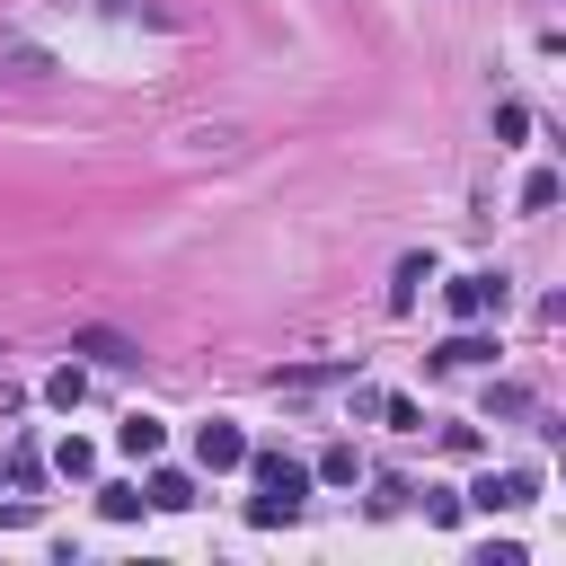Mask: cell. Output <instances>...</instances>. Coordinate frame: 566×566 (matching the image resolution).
<instances>
[{
    "instance_id": "1",
    "label": "cell",
    "mask_w": 566,
    "mask_h": 566,
    "mask_svg": "<svg viewBox=\"0 0 566 566\" xmlns=\"http://www.w3.org/2000/svg\"><path fill=\"white\" fill-rule=\"evenodd\" d=\"M504 301H513V274H504V265H478V274H451V283H442V310H451L460 327H486Z\"/></svg>"
},
{
    "instance_id": "17",
    "label": "cell",
    "mask_w": 566,
    "mask_h": 566,
    "mask_svg": "<svg viewBox=\"0 0 566 566\" xmlns=\"http://www.w3.org/2000/svg\"><path fill=\"white\" fill-rule=\"evenodd\" d=\"M380 424H398V433H424V407L416 398H398V389H380V407H371Z\"/></svg>"
},
{
    "instance_id": "9",
    "label": "cell",
    "mask_w": 566,
    "mask_h": 566,
    "mask_svg": "<svg viewBox=\"0 0 566 566\" xmlns=\"http://www.w3.org/2000/svg\"><path fill=\"white\" fill-rule=\"evenodd\" d=\"M142 495H150V513H186V504H195V478H186V469H150Z\"/></svg>"
},
{
    "instance_id": "15",
    "label": "cell",
    "mask_w": 566,
    "mask_h": 566,
    "mask_svg": "<svg viewBox=\"0 0 566 566\" xmlns=\"http://www.w3.org/2000/svg\"><path fill=\"white\" fill-rule=\"evenodd\" d=\"M283 522H301V504H283V495H248V531H283Z\"/></svg>"
},
{
    "instance_id": "14",
    "label": "cell",
    "mask_w": 566,
    "mask_h": 566,
    "mask_svg": "<svg viewBox=\"0 0 566 566\" xmlns=\"http://www.w3.org/2000/svg\"><path fill=\"white\" fill-rule=\"evenodd\" d=\"M97 513H106V522H142L150 495H142V486H97Z\"/></svg>"
},
{
    "instance_id": "19",
    "label": "cell",
    "mask_w": 566,
    "mask_h": 566,
    "mask_svg": "<svg viewBox=\"0 0 566 566\" xmlns=\"http://www.w3.org/2000/svg\"><path fill=\"white\" fill-rule=\"evenodd\" d=\"M486 416H531V389H513V380H495V389H486Z\"/></svg>"
},
{
    "instance_id": "22",
    "label": "cell",
    "mask_w": 566,
    "mask_h": 566,
    "mask_svg": "<svg viewBox=\"0 0 566 566\" xmlns=\"http://www.w3.org/2000/svg\"><path fill=\"white\" fill-rule=\"evenodd\" d=\"M442 451L451 460H478V424H442Z\"/></svg>"
},
{
    "instance_id": "4",
    "label": "cell",
    "mask_w": 566,
    "mask_h": 566,
    "mask_svg": "<svg viewBox=\"0 0 566 566\" xmlns=\"http://www.w3.org/2000/svg\"><path fill=\"white\" fill-rule=\"evenodd\" d=\"M239 460H248V433L230 416H203L195 424V469H239Z\"/></svg>"
},
{
    "instance_id": "13",
    "label": "cell",
    "mask_w": 566,
    "mask_h": 566,
    "mask_svg": "<svg viewBox=\"0 0 566 566\" xmlns=\"http://www.w3.org/2000/svg\"><path fill=\"white\" fill-rule=\"evenodd\" d=\"M53 469H62V478H97V442L62 433V442H53Z\"/></svg>"
},
{
    "instance_id": "2",
    "label": "cell",
    "mask_w": 566,
    "mask_h": 566,
    "mask_svg": "<svg viewBox=\"0 0 566 566\" xmlns=\"http://www.w3.org/2000/svg\"><path fill=\"white\" fill-rule=\"evenodd\" d=\"M460 504H478V513H522V504H539V469H486Z\"/></svg>"
},
{
    "instance_id": "23",
    "label": "cell",
    "mask_w": 566,
    "mask_h": 566,
    "mask_svg": "<svg viewBox=\"0 0 566 566\" xmlns=\"http://www.w3.org/2000/svg\"><path fill=\"white\" fill-rule=\"evenodd\" d=\"M35 478H44V460H35L27 442H18V451H9V486H35Z\"/></svg>"
},
{
    "instance_id": "3",
    "label": "cell",
    "mask_w": 566,
    "mask_h": 566,
    "mask_svg": "<svg viewBox=\"0 0 566 566\" xmlns=\"http://www.w3.org/2000/svg\"><path fill=\"white\" fill-rule=\"evenodd\" d=\"M239 469H248L265 495H283V504H310V469H301V460H283V451H248Z\"/></svg>"
},
{
    "instance_id": "8",
    "label": "cell",
    "mask_w": 566,
    "mask_h": 566,
    "mask_svg": "<svg viewBox=\"0 0 566 566\" xmlns=\"http://www.w3.org/2000/svg\"><path fill=\"white\" fill-rule=\"evenodd\" d=\"M424 283H433V256H424V248H416V256H398V283H389V310H398V318H407V310H416V292H424Z\"/></svg>"
},
{
    "instance_id": "18",
    "label": "cell",
    "mask_w": 566,
    "mask_h": 566,
    "mask_svg": "<svg viewBox=\"0 0 566 566\" xmlns=\"http://www.w3.org/2000/svg\"><path fill=\"white\" fill-rule=\"evenodd\" d=\"M460 513H469V504H460L451 486H424V522H433V531H460Z\"/></svg>"
},
{
    "instance_id": "7",
    "label": "cell",
    "mask_w": 566,
    "mask_h": 566,
    "mask_svg": "<svg viewBox=\"0 0 566 566\" xmlns=\"http://www.w3.org/2000/svg\"><path fill=\"white\" fill-rule=\"evenodd\" d=\"M486 354H495V336H478V327H451V336H442L424 363H433V371H460V363H486Z\"/></svg>"
},
{
    "instance_id": "20",
    "label": "cell",
    "mask_w": 566,
    "mask_h": 566,
    "mask_svg": "<svg viewBox=\"0 0 566 566\" xmlns=\"http://www.w3.org/2000/svg\"><path fill=\"white\" fill-rule=\"evenodd\" d=\"M522 133H531V106L504 97V106H495V142H522Z\"/></svg>"
},
{
    "instance_id": "12",
    "label": "cell",
    "mask_w": 566,
    "mask_h": 566,
    "mask_svg": "<svg viewBox=\"0 0 566 566\" xmlns=\"http://www.w3.org/2000/svg\"><path fill=\"white\" fill-rule=\"evenodd\" d=\"M80 398H88V371H80V363H62V371L44 380V407H62V416H71Z\"/></svg>"
},
{
    "instance_id": "5",
    "label": "cell",
    "mask_w": 566,
    "mask_h": 566,
    "mask_svg": "<svg viewBox=\"0 0 566 566\" xmlns=\"http://www.w3.org/2000/svg\"><path fill=\"white\" fill-rule=\"evenodd\" d=\"M71 354H88V363H106V371H124V363H142V345H133L124 327H80V336H71Z\"/></svg>"
},
{
    "instance_id": "6",
    "label": "cell",
    "mask_w": 566,
    "mask_h": 566,
    "mask_svg": "<svg viewBox=\"0 0 566 566\" xmlns=\"http://www.w3.org/2000/svg\"><path fill=\"white\" fill-rule=\"evenodd\" d=\"M115 451H124V460H159V451H168V424H159L150 407H133V416L115 424Z\"/></svg>"
},
{
    "instance_id": "24",
    "label": "cell",
    "mask_w": 566,
    "mask_h": 566,
    "mask_svg": "<svg viewBox=\"0 0 566 566\" xmlns=\"http://www.w3.org/2000/svg\"><path fill=\"white\" fill-rule=\"evenodd\" d=\"M27 522H35V504H27V495H18V504H0V531H27Z\"/></svg>"
},
{
    "instance_id": "10",
    "label": "cell",
    "mask_w": 566,
    "mask_h": 566,
    "mask_svg": "<svg viewBox=\"0 0 566 566\" xmlns=\"http://www.w3.org/2000/svg\"><path fill=\"white\" fill-rule=\"evenodd\" d=\"M310 478H327V486H354V478H363V451H354V442H327Z\"/></svg>"
},
{
    "instance_id": "11",
    "label": "cell",
    "mask_w": 566,
    "mask_h": 566,
    "mask_svg": "<svg viewBox=\"0 0 566 566\" xmlns=\"http://www.w3.org/2000/svg\"><path fill=\"white\" fill-rule=\"evenodd\" d=\"M327 380H354V363H301V371H274V389H327Z\"/></svg>"
},
{
    "instance_id": "16",
    "label": "cell",
    "mask_w": 566,
    "mask_h": 566,
    "mask_svg": "<svg viewBox=\"0 0 566 566\" xmlns=\"http://www.w3.org/2000/svg\"><path fill=\"white\" fill-rule=\"evenodd\" d=\"M557 195H566V177H557V168H531V177H522V212H548Z\"/></svg>"
},
{
    "instance_id": "21",
    "label": "cell",
    "mask_w": 566,
    "mask_h": 566,
    "mask_svg": "<svg viewBox=\"0 0 566 566\" xmlns=\"http://www.w3.org/2000/svg\"><path fill=\"white\" fill-rule=\"evenodd\" d=\"M407 495H416V486H407V478H371V513H398V504H407Z\"/></svg>"
}]
</instances>
